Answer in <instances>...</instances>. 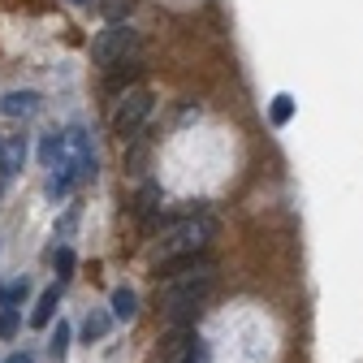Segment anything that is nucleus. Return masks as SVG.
Listing matches in <instances>:
<instances>
[{"mask_svg": "<svg viewBox=\"0 0 363 363\" xmlns=\"http://www.w3.org/2000/svg\"><path fill=\"white\" fill-rule=\"evenodd\" d=\"M69 191H74V169H69V164H57L52 177H48V195H52V199H65Z\"/></svg>", "mask_w": 363, "mask_h": 363, "instance_id": "4468645a", "label": "nucleus"}, {"mask_svg": "<svg viewBox=\"0 0 363 363\" xmlns=\"http://www.w3.org/2000/svg\"><path fill=\"white\" fill-rule=\"evenodd\" d=\"M57 307H61V286H48V290L39 294L35 311H30V325H35V329H43V325H52V315H57Z\"/></svg>", "mask_w": 363, "mask_h": 363, "instance_id": "6e6552de", "label": "nucleus"}, {"mask_svg": "<svg viewBox=\"0 0 363 363\" xmlns=\"http://www.w3.org/2000/svg\"><path fill=\"white\" fill-rule=\"evenodd\" d=\"M30 113H39V91L22 86V91L0 96V117H30Z\"/></svg>", "mask_w": 363, "mask_h": 363, "instance_id": "0eeeda50", "label": "nucleus"}, {"mask_svg": "<svg viewBox=\"0 0 363 363\" xmlns=\"http://www.w3.org/2000/svg\"><path fill=\"white\" fill-rule=\"evenodd\" d=\"M212 238H216V216H208V212H191L182 220H164L160 242H156V259L169 264V259H182V255H203Z\"/></svg>", "mask_w": 363, "mask_h": 363, "instance_id": "f03ea898", "label": "nucleus"}, {"mask_svg": "<svg viewBox=\"0 0 363 363\" xmlns=\"http://www.w3.org/2000/svg\"><path fill=\"white\" fill-rule=\"evenodd\" d=\"M91 57H96L100 69H113V65H121V61H134V57H139V30H130L125 22L100 30L96 43H91Z\"/></svg>", "mask_w": 363, "mask_h": 363, "instance_id": "20e7f679", "label": "nucleus"}, {"mask_svg": "<svg viewBox=\"0 0 363 363\" xmlns=\"http://www.w3.org/2000/svg\"><path fill=\"white\" fill-rule=\"evenodd\" d=\"M26 294H30V281H26V277H18V281L5 290V307H22V303H26Z\"/></svg>", "mask_w": 363, "mask_h": 363, "instance_id": "6ab92c4d", "label": "nucleus"}, {"mask_svg": "<svg viewBox=\"0 0 363 363\" xmlns=\"http://www.w3.org/2000/svg\"><path fill=\"white\" fill-rule=\"evenodd\" d=\"M69 337H74V333H69V325H65V320H57V329H52V337H48V350H52V359H61V354L69 350Z\"/></svg>", "mask_w": 363, "mask_h": 363, "instance_id": "2eb2a0df", "label": "nucleus"}, {"mask_svg": "<svg viewBox=\"0 0 363 363\" xmlns=\"http://www.w3.org/2000/svg\"><path fill=\"white\" fill-rule=\"evenodd\" d=\"M74 5H86V0H74Z\"/></svg>", "mask_w": 363, "mask_h": 363, "instance_id": "b1692460", "label": "nucleus"}, {"mask_svg": "<svg viewBox=\"0 0 363 363\" xmlns=\"http://www.w3.org/2000/svg\"><path fill=\"white\" fill-rule=\"evenodd\" d=\"M130 13H134V0H100V18L108 26H121Z\"/></svg>", "mask_w": 363, "mask_h": 363, "instance_id": "ddd939ff", "label": "nucleus"}, {"mask_svg": "<svg viewBox=\"0 0 363 363\" xmlns=\"http://www.w3.org/2000/svg\"><path fill=\"white\" fill-rule=\"evenodd\" d=\"M160 203H164V195H160V186H156V182H147V186L139 191V199H134V216H139L143 225H152V216L160 212Z\"/></svg>", "mask_w": 363, "mask_h": 363, "instance_id": "1a4fd4ad", "label": "nucleus"}, {"mask_svg": "<svg viewBox=\"0 0 363 363\" xmlns=\"http://www.w3.org/2000/svg\"><path fill=\"white\" fill-rule=\"evenodd\" d=\"M18 329H22L18 307H0V337H18Z\"/></svg>", "mask_w": 363, "mask_h": 363, "instance_id": "f3484780", "label": "nucleus"}, {"mask_svg": "<svg viewBox=\"0 0 363 363\" xmlns=\"http://www.w3.org/2000/svg\"><path fill=\"white\" fill-rule=\"evenodd\" d=\"M65 147L74 152V182H91L96 177V152H91V134L82 130V125H74L69 134H65Z\"/></svg>", "mask_w": 363, "mask_h": 363, "instance_id": "39448f33", "label": "nucleus"}, {"mask_svg": "<svg viewBox=\"0 0 363 363\" xmlns=\"http://www.w3.org/2000/svg\"><path fill=\"white\" fill-rule=\"evenodd\" d=\"M108 307H113V320H125V325H130L134 315H139V294H134L130 286H117Z\"/></svg>", "mask_w": 363, "mask_h": 363, "instance_id": "9d476101", "label": "nucleus"}, {"mask_svg": "<svg viewBox=\"0 0 363 363\" xmlns=\"http://www.w3.org/2000/svg\"><path fill=\"white\" fill-rule=\"evenodd\" d=\"M143 164H147V147H143V143H134V147H130L125 169H130V173H143Z\"/></svg>", "mask_w": 363, "mask_h": 363, "instance_id": "412c9836", "label": "nucleus"}, {"mask_svg": "<svg viewBox=\"0 0 363 363\" xmlns=\"http://www.w3.org/2000/svg\"><path fill=\"white\" fill-rule=\"evenodd\" d=\"M108 325H113V315L108 311H86V320H82V342L91 346V342H104V333H108Z\"/></svg>", "mask_w": 363, "mask_h": 363, "instance_id": "9b49d317", "label": "nucleus"}, {"mask_svg": "<svg viewBox=\"0 0 363 363\" xmlns=\"http://www.w3.org/2000/svg\"><path fill=\"white\" fill-rule=\"evenodd\" d=\"M212 286H216V272H199V277H177V281H164L160 290V307H164V320L173 329H191L208 298H212Z\"/></svg>", "mask_w": 363, "mask_h": 363, "instance_id": "f257e3e1", "label": "nucleus"}, {"mask_svg": "<svg viewBox=\"0 0 363 363\" xmlns=\"http://www.w3.org/2000/svg\"><path fill=\"white\" fill-rule=\"evenodd\" d=\"M294 117V100L290 96H277V100H272V125H286Z\"/></svg>", "mask_w": 363, "mask_h": 363, "instance_id": "a211bd4d", "label": "nucleus"}, {"mask_svg": "<svg viewBox=\"0 0 363 363\" xmlns=\"http://www.w3.org/2000/svg\"><path fill=\"white\" fill-rule=\"evenodd\" d=\"M22 160H26V139H13V143H9V156H5L9 173H13V169H22Z\"/></svg>", "mask_w": 363, "mask_h": 363, "instance_id": "aec40b11", "label": "nucleus"}, {"mask_svg": "<svg viewBox=\"0 0 363 363\" xmlns=\"http://www.w3.org/2000/svg\"><path fill=\"white\" fill-rule=\"evenodd\" d=\"M5 363H35V354H30V350H13Z\"/></svg>", "mask_w": 363, "mask_h": 363, "instance_id": "4be33fe9", "label": "nucleus"}, {"mask_svg": "<svg viewBox=\"0 0 363 363\" xmlns=\"http://www.w3.org/2000/svg\"><path fill=\"white\" fill-rule=\"evenodd\" d=\"M5 290H9V286H0V307H5Z\"/></svg>", "mask_w": 363, "mask_h": 363, "instance_id": "5701e85b", "label": "nucleus"}, {"mask_svg": "<svg viewBox=\"0 0 363 363\" xmlns=\"http://www.w3.org/2000/svg\"><path fill=\"white\" fill-rule=\"evenodd\" d=\"M152 108H156V96H152L147 86H134V91H125V96L117 100V108H113V117H108L113 134H117L121 143H134V139H139V130L147 125Z\"/></svg>", "mask_w": 363, "mask_h": 363, "instance_id": "7ed1b4c3", "label": "nucleus"}, {"mask_svg": "<svg viewBox=\"0 0 363 363\" xmlns=\"http://www.w3.org/2000/svg\"><path fill=\"white\" fill-rule=\"evenodd\" d=\"M52 264H57V277H61V281H69L78 259H74V251H69V247H57V251H52Z\"/></svg>", "mask_w": 363, "mask_h": 363, "instance_id": "dca6fc26", "label": "nucleus"}, {"mask_svg": "<svg viewBox=\"0 0 363 363\" xmlns=\"http://www.w3.org/2000/svg\"><path fill=\"white\" fill-rule=\"evenodd\" d=\"M143 78V61L134 57V61H121L113 69H104V86L113 91V96H125V91H134V82Z\"/></svg>", "mask_w": 363, "mask_h": 363, "instance_id": "423d86ee", "label": "nucleus"}, {"mask_svg": "<svg viewBox=\"0 0 363 363\" xmlns=\"http://www.w3.org/2000/svg\"><path fill=\"white\" fill-rule=\"evenodd\" d=\"M39 160L48 164V169H57V164H65V134H43V143H39Z\"/></svg>", "mask_w": 363, "mask_h": 363, "instance_id": "f8f14e48", "label": "nucleus"}]
</instances>
